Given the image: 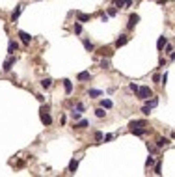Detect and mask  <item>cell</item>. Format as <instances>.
Instances as JSON below:
<instances>
[{
  "label": "cell",
  "mask_w": 175,
  "mask_h": 177,
  "mask_svg": "<svg viewBox=\"0 0 175 177\" xmlns=\"http://www.w3.org/2000/svg\"><path fill=\"white\" fill-rule=\"evenodd\" d=\"M101 106H102V108H112V101H110V99H102V101H101Z\"/></svg>",
  "instance_id": "ffe728a7"
},
{
  "label": "cell",
  "mask_w": 175,
  "mask_h": 177,
  "mask_svg": "<svg viewBox=\"0 0 175 177\" xmlns=\"http://www.w3.org/2000/svg\"><path fill=\"white\" fill-rule=\"evenodd\" d=\"M166 43H168V41H166V37H158V41H157V47H158V49H162Z\"/></svg>",
  "instance_id": "7402d4cb"
},
{
  "label": "cell",
  "mask_w": 175,
  "mask_h": 177,
  "mask_svg": "<svg viewBox=\"0 0 175 177\" xmlns=\"http://www.w3.org/2000/svg\"><path fill=\"white\" fill-rule=\"evenodd\" d=\"M76 168H78V159H73V160L69 162V173H75Z\"/></svg>",
  "instance_id": "8fae6325"
},
{
  "label": "cell",
  "mask_w": 175,
  "mask_h": 177,
  "mask_svg": "<svg viewBox=\"0 0 175 177\" xmlns=\"http://www.w3.org/2000/svg\"><path fill=\"white\" fill-rule=\"evenodd\" d=\"M153 80H155V82H158V84H160V75H153Z\"/></svg>",
  "instance_id": "836d02e7"
},
{
  "label": "cell",
  "mask_w": 175,
  "mask_h": 177,
  "mask_svg": "<svg viewBox=\"0 0 175 177\" xmlns=\"http://www.w3.org/2000/svg\"><path fill=\"white\" fill-rule=\"evenodd\" d=\"M145 123L143 121H130V131H132V129H138V127H143Z\"/></svg>",
  "instance_id": "44dd1931"
},
{
  "label": "cell",
  "mask_w": 175,
  "mask_h": 177,
  "mask_svg": "<svg viewBox=\"0 0 175 177\" xmlns=\"http://www.w3.org/2000/svg\"><path fill=\"white\" fill-rule=\"evenodd\" d=\"M63 88H65V93L69 95V93L73 91V82H71V80H67V78H65V80H63Z\"/></svg>",
  "instance_id": "9c48e42d"
},
{
  "label": "cell",
  "mask_w": 175,
  "mask_h": 177,
  "mask_svg": "<svg viewBox=\"0 0 175 177\" xmlns=\"http://www.w3.org/2000/svg\"><path fill=\"white\" fill-rule=\"evenodd\" d=\"M168 144H169L168 138H158V140H157V147H164V145H168Z\"/></svg>",
  "instance_id": "d6986e66"
},
{
  "label": "cell",
  "mask_w": 175,
  "mask_h": 177,
  "mask_svg": "<svg viewBox=\"0 0 175 177\" xmlns=\"http://www.w3.org/2000/svg\"><path fill=\"white\" fill-rule=\"evenodd\" d=\"M95 116H97V117H104V116H106L104 108H97V110H95Z\"/></svg>",
  "instance_id": "cb8c5ba5"
},
{
  "label": "cell",
  "mask_w": 175,
  "mask_h": 177,
  "mask_svg": "<svg viewBox=\"0 0 175 177\" xmlns=\"http://www.w3.org/2000/svg\"><path fill=\"white\" fill-rule=\"evenodd\" d=\"M116 13H117V11H116V9H114V8H110V9H108V15H110V17H114V15H116Z\"/></svg>",
  "instance_id": "d6a6232c"
},
{
  "label": "cell",
  "mask_w": 175,
  "mask_h": 177,
  "mask_svg": "<svg viewBox=\"0 0 175 177\" xmlns=\"http://www.w3.org/2000/svg\"><path fill=\"white\" fill-rule=\"evenodd\" d=\"M130 132H132V134H136V136H143L147 131H145V129H142V127H138V129H132Z\"/></svg>",
  "instance_id": "ac0fdd59"
},
{
  "label": "cell",
  "mask_w": 175,
  "mask_h": 177,
  "mask_svg": "<svg viewBox=\"0 0 175 177\" xmlns=\"http://www.w3.org/2000/svg\"><path fill=\"white\" fill-rule=\"evenodd\" d=\"M17 49H19V45H17L15 41H9V45H8V52H9V54H13Z\"/></svg>",
  "instance_id": "5bb4252c"
},
{
  "label": "cell",
  "mask_w": 175,
  "mask_h": 177,
  "mask_svg": "<svg viewBox=\"0 0 175 177\" xmlns=\"http://www.w3.org/2000/svg\"><path fill=\"white\" fill-rule=\"evenodd\" d=\"M101 69H110V64H108V60H102V62H101Z\"/></svg>",
  "instance_id": "83f0119b"
},
{
  "label": "cell",
  "mask_w": 175,
  "mask_h": 177,
  "mask_svg": "<svg viewBox=\"0 0 175 177\" xmlns=\"http://www.w3.org/2000/svg\"><path fill=\"white\" fill-rule=\"evenodd\" d=\"M84 49H86L88 52H91V50H95L93 43H91V41H88V39H84Z\"/></svg>",
  "instance_id": "4fadbf2b"
},
{
  "label": "cell",
  "mask_w": 175,
  "mask_h": 177,
  "mask_svg": "<svg viewBox=\"0 0 175 177\" xmlns=\"http://www.w3.org/2000/svg\"><path fill=\"white\" fill-rule=\"evenodd\" d=\"M73 30H75V34H80V32H82V24H80V23H75Z\"/></svg>",
  "instance_id": "d4e9b609"
},
{
  "label": "cell",
  "mask_w": 175,
  "mask_h": 177,
  "mask_svg": "<svg viewBox=\"0 0 175 177\" xmlns=\"http://www.w3.org/2000/svg\"><path fill=\"white\" fill-rule=\"evenodd\" d=\"M99 54L101 56H112V50L108 49V47H102V49H99Z\"/></svg>",
  "instance_id": "2e32d148"
},
{
  "label": "cell",
  "mask_w": 175,
  "mask_h": 177,
  "mask_svg": "<svg viewBox=\"0 0 175 177\" xmlns=\"http://www.w3.org/2000/svg\"><path fill=\"white\" fill-rule=\"evenodd\" d=\"M160 170H162V168H160V164H157V168H155V173H158V175H160V173H162Z\"/></svg>",
  "instance_id": "d590c367"
},
{
  "label": "cell",
  "mask_w": 175,
  "mask_h": 177,
  "mask_svg": "<svg viewBox=\"0 0 175 177\" xmlns=\"http://www.w3.org/2000/svg\"><path fill=\"white\" fill-rule=\"evenodd\" d=\"M116 6H117V8H121V6H125V0H116Z\"/></svg>",
  "instance_id": "1f68e13d"
},
{
  "label": "cell",
  "mask_w": 175,
  "mask_h": 177,
  "mask_svg": "<svg viewBox=\"0 0 175 177\" xmlns=\"http://www.w3.org/2000/svg\"><path fill=\"white\" fill-rule=\"evenodd\" d=\"M128 88L132 90L134 93H138V90H140V86H138V84H134V82H130V86H128Z\"/></svg>",
  "instance_id": "4316f807"
},
{
  "label": "cell",
  "mask_w": 175,
  "mask_h": 177,
  "mask_svg": "<svg viewBox=\"0 0 175 177\" xmlns=\"http://www.w3.org/2000/svg\"><path fill=\"white\" fill-rule=\"evenodd\" d=\"M142 112H143V114H145V116H149V114H151V108H149V106H147V105H145V106H143V108H142Z\"/></svg>",
  "instance_id": "f546056e"
},
{
  "label": "cell",
  "mask_w": 175,
  "mask_h": 177,
  "mask_svg": "<svg viewBox=\"0 0 175 177\" xmlns=\"http://www.w3.org/2000/svg\"><path fill=\"white\" fill-rule=\"evenodd\" d=\"M71 117H73V119H75V121H78V119H80V112H76V110H73V112H71Z\"/></svg>",
  "instance_id": "484cf974"
},
{
  "label": "cell",
  "mask_w": 175,
  "mask_h": 177,
  "mask_svg": "<svg viewBox=\"0 0 175 177\" xmlns=\"http://www.w3.org/2000/svg\"><path fill=\"white\" fill-rule=\"evenodd\" d=\"M88 93H90V97H99V95H101L102 91H101V90H90Z\"/></svg>",
  "instance_id": "603a6c76"
},
{
  "label": "cell",
  "mask_w": 175,
  "mask_h": 177,
  "mask_svg": "<svg viewBox=\"0 0 175 177\" xmlns=\"http://www.w3.org/2000/svg\"><path fill=\"white\" fill-rule=\"evenodd\" d=\"M153 164H155V159H153V157H149V159H147V162H145V166H147V168H151Z\"/></svg>",
  "instance_id": "f1b7e54d"
},
{
  "label": "cell",
  "mask_w": 175,
  "mask_h": 177,
  "mask_svg": "<svg viewBox=\"0 0 175 177\" xmlns=\"http://www.w3.org/2000/svg\"><path fill=\"white\" fill-rule=\"evenodd\" d=\"M76 17H78V23H88L90 21V15H86V13H76Z\"/></svg>",
  "instance_id": "7c38bea8"
},
{
  "label": "cell",
  "mask_w": 175,
  "mask_h": 177,
  "mask_svg": "<svg viewBox=\"0 0 175 177\" xmlns=\"http://www.w3.org/2000/svg\"><path fill=\"white\" fill-rule=\"evenodd\" d=\"M78 80L80 82H84V80H90V78H91V75H90V71H82V73H78Z\"/></svg>",
  "instance_id": "ba28073f"
},
{
  "label": "cell",
  "mask_w": 175,
  "mask_h": 177,
  "mask_svg": "<svg viewBox=\"0 0 175 177\" xmlns=\"http://www.w3.org/2000/svg\"><path fill=\"white\" fill-rule=\"evenodd\" d=\"M88 125H90V121H88V119H78V121L75 123V129H86Z\"/></svg>",
  "instance_id": "30bf717a"
},
{
  "label": "cell",
  "mask_w": 175,
  "mask_h": 177,
  "mask_svg": "<svg viewBox=\"0 0 175 177\" xmlns=\"http://www.w3.org/2000/svg\"><path fill=\"white\" fill-rule=\"evenodd\" d=\"M138 21H140V17H138L136 13H132V15L128 17V24H127V28H128V30H132V28H134V24H136Z\"/></svg>",
  "instance_id": "5b68a950"
},
{
  "label": "cell",
  "mask_w": 175,
  "mask_h": 177,
  "mask_svg": "<svg viewBox=\"0 0 175 177\" xmlns=\"http://www.w3.org/2000/svg\"><path fill=\"white\" fill-rule=\"evenodd\" d=\"M41 86L45 88V90L50 88V86H52V78H43V80H41Z\"/></svg>",
  "instance_id": "e0dca14e"
},
{
  "label": "cell",
  "mask_w": 175,
  "mask_h": 177,
  "mask_svg": "<svg viewBox=\"0 0 175 177\" xmlns=\"http://www.w3.org/2000/svg\"><path fill=\"white\" fill-rule=\"evenodd\" d=\"M39 116H41V121H43V125H45V127H49V125L52 123V117H50V114H49V106H43Z\"/></svg>",
  "instance_id": "6da1fadb"
},
{
  "label": "cell",
  "mask_w": 175,
  "mask_h": 177,
  "mask_svg": "<svg viewBox=\"0 0 175 177\" xmlns=\"http://www.w3.org/2000/svg\"><path fill=\"white\" fill-rule=\"evenodd\" d=\"M95 140H97V142L102 140V132H95Z\"/></svg>",
  "instance_id": "4dcf8cb0"
},
{
  "label": "cell",
  "mask_w": 175,
  "mask_h": 177,
  "mask_svg": "<svg viewBox=\"0 0 175 177\" xmlns=\"http://www.w3.org/2000/svg\"><path fill=\"white\" fill-rule=\"evenodd\" d=\"M23 8H24L23 4H19V6L13 9V13H11V23H15L17 19H19V15H20V11H23Z\"/></svg>",
  "instance_id": "8992f818"
},
{
  "label": "cell",
  "mask_w": 175,
  "mask_h": 177,
  "mask_svg": "<svg viewBox=\"0 0 175 177\" xmlns=\"http://www.w3.org/2000/svg\"><path fill=\"white\" fill-rule=\"evenodd\" d=\"M127 41H128V37H127L125 34H121V35H119V37L116 39V47H123V45H125Z\"/></svg>",
  "instance_id": "52a82bcc"
},
{
  "label": "cell",
  "mask_w": 175,
  "mask_h": 177,
  "mask_svg": "<svg viewBox=\"0 0 175 177\" xmlns=\"http://www.w3.org/2000/svg\"><path fill=\"white\" fill-rule=\"evenodd\" d=\"M151 95H153V91H151L149 86H142V88L138 90V97H140V99H149Z\"/></svg>",
  "instance_id": "7a4b0ae2"
},
{
  "label": "cell",
  "mask_w": 175,
  "mask_h": 177,
  "mask_svg": "<svg viewBox=\"0 0 175 177\" xmlns=\"http://www.w3.org/2000/svg\"><path fill=\"white\" fill-rule=\"evenodd\" d=\"M13 65H15V56H9L8 60L4 62V67H2V69L8 73V71H11V67H13Z\"/></svg>",
  "instance_id": "277c9868"
},
{
  "label": "cell",
  "mask_w": 175,
  "mask_h": 177,
  "mask_svg": "<svg viewBox=\"0 0 175 177\" xmlns=\"http://www.w3.org/2000/svg\"><path fill=\"white\" fill-rule=\"evenodd\" d=\"M19 37H20V41H23V45H30V41H32V35L26 34V32H23V30L19 32Z\"/></svg>",
  "instance_id": "3957f363"
},
{
  "label": "cell",
  "mask_w": 175,
  "mask_h": 177,
  "mask_svg": "<svg viewBox=\"0 0 175 177\" xmlns=\"http://www.w3.org/2000/svg\"><path fill=\"white\" fill-rule=\"evenodd\" d=\"M101 21H102V23H108V15L102 13V15H101Z\"/></svg>",
  "instance_id": "e575fe53"
},
{
  "label": "cell",
  "mask_w": 175,
  "mask_h": 177,
  "mask_svg": "<svg viewBox=\"0 0 175 177\" xmlns=\"http://www.w3.org/2000/svg\"><path fill=\"white\" fill-rule=\"evenodd\" d=\"M145 105H147L149 108H155V106L158 105V99H157V97H155V99H151V101H149V99H145Z\"/></svg>",
  "instance_id": "9a60e30c"
}]
</instances>
